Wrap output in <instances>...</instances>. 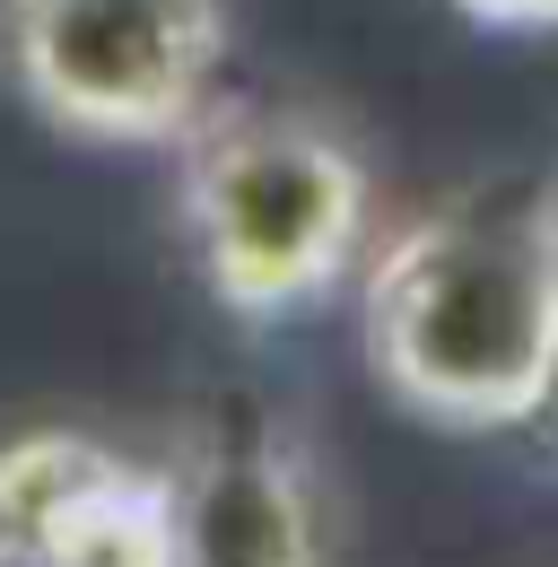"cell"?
Here are the masks:
<instances>
[{
	"label": "cell",
	"mask_w": 558,
	"mask_h": 567,
	"mask_svg": "<svg viewBox=\"0 0 558 567\" xmlns=\"http://www.w3.org/2000/svg\"><path fill=\"white\" fill-rule=\"evenodd\" d=\"M375 384L436 427H524L558 367L541 202H454L402 227L358 297Z\"/></svg>",
	"instance_id": "cell-1"
},
{
	"label": "cell",
	"mask_w": 558,
	"mask_h": 567,
	"mask_svg": "<svg viewBox=\"0 0 558 567\" xmlns=\"http://www.w3.org/2000/svg\"><path fill=\"white\" fill-rule=\"evenodd\" d=\"M366 157L297 105H202L184 132V227L227 315L314 306L366 236Z\"/></svg>",
	"instance_id": "cell-2"
},
{
	"label": "cell",
	"mask_w": 558,
	"mask_h": 567,
	"mask_svg": "<svg viewBox=\"0 0 558 567\" xmlns=\"http://www.w3.org/2000/svg\"><path fill=\"white\" fill-rule=\"evenodd\" d=\"M27 105L70 141H184L227 53L218 0H0Z\"/></svg>",
	"instance_id": "cell-3"
},
{
	"label": "cell",
	"mask_w": 558,
	"mask_h": 567,
	"mask_svg": "<svg viewBox=\"0 0 558 567\" xmlns=\"http://www.w3.org/2000/svg\"><path fill=\"white\" fill-rule=\"evenodd\" d=\"M0 533L35 567H175V481L87 436L0 454Z\"/></svg>",
	"instance_id": "cell-4"
},
{
	"label": "cell",
	"mask_w": 558,
	"mask_h": 567,
	"mask_svg": "<svg viewBox=\"0 0 558 567\" xmlns=\"http://www.w3.org/2000/svg\"><path fill=\"white\" fill-rule=\"evenodd\" d=\"M175 481V567H314V497L271 427H209Z\"/></svg>",
	"instance_id": "cell-5"
},
{
	"label": "cell",
	"mask_w": 558,
	"mask_h": 567,
	"mask_svg": "<svg viewBox=\"0 0 558 567\" xmlns=\"http://www.w3.org/2000/svg\"><path fill=\"white\" fill-rule=\"evenodd\" d=\"M463 18L480 27H506V35H533V27H558V0H454Z\"/></svg>",
	"instance_id": "cell-6"
},
{
	"label": "cell",
	"mask_w": 558,
	"mask_h": 567,
	"mask_svg": "<svg viewBox=\"0 0 558 567\" xmlns=\"http://www.w3.org/2000/svg\"><path fill=\"white\" fill-rule=\"evenodd\" d=\"M524 427L541 436V454L558 463V367H550V384H541V402H533V420H524Z\"/></svg>",
	"instance_id": "cell-7"
},
{
	"label": "cell",
	"mask_w": 558,
	"mask_h": 567,
	"mask_svg": "<svg viewBox=\"0 0 558 567\" xmlns=\"http://www.w3.org/2000/svg\"><path fill=\"white\" fill-rule=\"evenodd\" d=\"M541 227H550V254H558V175H550V193H541Z\"/></svg>",
	"instance_id": "cell-8"
}]
</instances>
